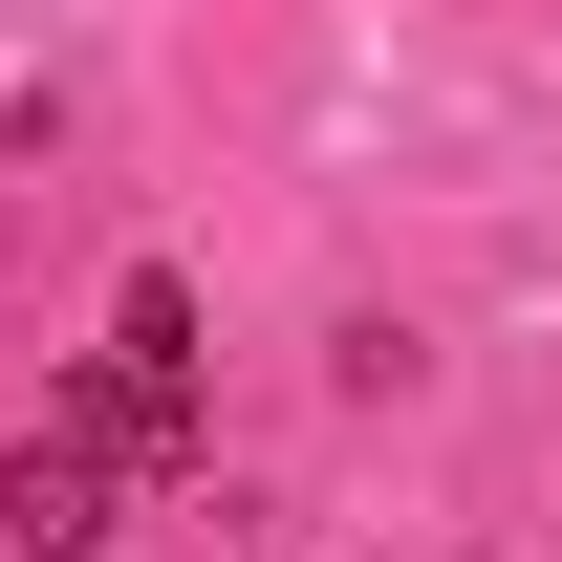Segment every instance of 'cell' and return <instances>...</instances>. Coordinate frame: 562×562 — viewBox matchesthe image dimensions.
<instances>
[{
    "label": "cell",
    "instance_id": "obj_1",
    "mask_svg": "<svg viewBox=\"0 0 562 562\" xmlns=\"http://www.w3.org/2000/svg\"><path fill=\"white\" fill-rule=\"evenodd\" d=\"M0 541H22V562H109V541H131V454H109L87 412H22V432H0Z\"/></svg>",
    "mask_w": 562,
    "mask_h": 562
}]
</instances>
